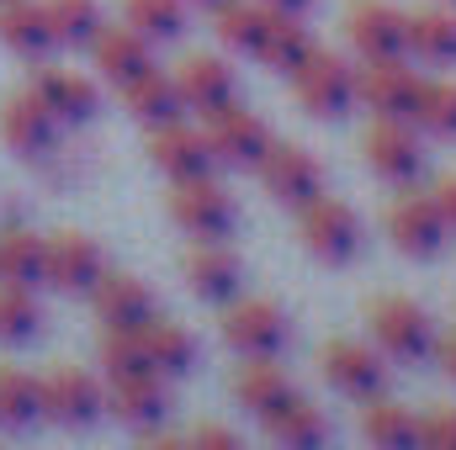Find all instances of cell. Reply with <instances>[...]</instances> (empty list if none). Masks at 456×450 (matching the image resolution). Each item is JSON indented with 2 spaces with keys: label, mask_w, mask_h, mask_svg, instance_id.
<instances>
[{
  "label": "cell",
  "mask_w": 456,
  "mask_h": 450,
  "mask_svg": "<svg viewBox=\"0 0 456 450\" xmlns=\"http://www.w3.org/2000/svg\"><path fill=\"white\" fill-rule=\"evenodd\" d=\"M292 91L303 101V112L319 117V122H335L355 107V69L345 64L340 53L330 48H314L297 69H292Z\"/></svg>",
  "instance_id": "cell-1"
},
{
  "label": "cell",
  "mask_w": 456,
  "mask_h": 450,
  "mask_svg": "<svg viewBox=\"0 0 456 450\" xmlns=\"http://www.w3.org/2000/svg\"><path fill=\"white\" fill-rule=\"evenodd\" d=\"M102 276H107V254H102V244L91 233L64 228V233L43 238V286L75 297V292H91Z\"/></svg>",
  "instance_id": "cell-2"
},
{
  "label": "cell",
  "mask_w": 456,
  "mask_h": 450,
  "mask_svg": "<svg viewBox=\"0 0 456 450\" xmlns=\"http://www.w3.org/2000/svg\"><path fill=\"white\" fill-rule=\"evenodd\" d=\"M366 324H371L377 344H382L393 360H425V355L436 350V329H430L425 308L409 302V297H382V302H371V308H366Z\"/></svg>",
  "instance_id": "cell-3"
},
{
  "label": "cell",
  "mask_w": 456,
  "mask_h": 450,
  "mask_svg": "<svg viewBox=\"0 0 456 450\" xmlns=\"http://www.w3.org/2000/svg\"><path fill=\"white\" fill-rule=\"evenodd\" d=\"M260 181H265V191H271L281 207H292V213H303L308 202L324 197V170H319V159H314L308 149H297V143H271L265 159H260Z\"/></svg>",
  "instance_id": "cell-4"
},
{
  "label": "cell",
  "mask_w": 456,
  "mask_h": 450,
  "mask_svg": "<svg viewBox=\"0 0 456 450\" xmlns=\"http://www.w3.org/2000/svg\"><path fill=\"white\" fill-rule=\"evenodd\" d=\"M102 408H107V387L91 371L59 366V371L43 376V419L64 424V430H86V424L102 419Z\"/></svg>",
  "instance_id": "cell-5"
},
{
  "label": "cell",
  "mask_w": 456,
  "mask_h": 450,
  "mask_svg": "<svg viewBox=\"0 0 456 450\" xmlns=\"http://www.w3.org/2000/svg\"><path fill=\"white\" fill-rule=\"evenodd\" d=\"M170 218L186 228L191 238H228L233 223H239L233 197H228L224 186H213L208 175H197V181H175V191H170Z\"/></svg>",
  "instance_id": "cell-6"
},
{
  "label": "cell",
  "mask_w": 456,
  "mask_h": 450,
  "mask_svg": "<svg viewBox=\"0 0 456 450\" xmlns=\"http://www.w3.org/2000/svg\"><path fill=\"white\" fill-rule=\"evenodd\" d=\"M303 244L308 254H319L324 265H345L355 260L361 249V218L350 202H335V197H319L303 207Z\"/></svg>",
  "instance_id": "cell-7"
},
{
  "label": "cell",
  "mask_w": 456,
  "mask_h": 450,
  "mask_svg": "<svg viewBox=\"0 0 456 450\" xmlns=\"http://www.w3.org/2000/svg\"><path fill=\"white\" fill-rule=\"evenodd\" d=\"M345 32L361 59H403L409 53V16L387 0H355L345 16Z\"/></svg>",
  "instance_id": "cell-8"
},
{
  "label": "cell",
  "mask_w": 456,
  "mask_h": 450,
  "mask_svg": "<svg viewBox=\"0 0 456 450\" xmlns=\"http://www.w3.org/2000/svg\"><path fill=\"white\" fill-rule=\"evenodd\" d=\"M208 143H213V159L218 165H233V170H260L265 149L276 143L271 127L244 107H224V112L208 117Z\"/></svg>",
  "instance_id": "cell-9"
},
{
  "label": "cell",
  "mask_w": 456,
  "mask_h": 450,
  "mask_svg": "<svg viewBox=\"0 0 456 450\" xmlns=\"http://www.w3.org/2000/svg\"><path fill=\"white\" fill-rule=\"evenodd\" d=\"M355 101H366L377 117H403V122H414L419 75H414L403 59H366V69L355 75Z\"/></svg>",
  "instance_id": "cell-10"
},
{
  "label": "cell",
  "mask_w": 456,
  "mask_h": 450,
  "mask_svg": "<svg viewBox=\"0 0 456 450\" xmlns=\"http://www.w3.org/2000/svg\"><path fill=\"white\" fill-rule=\"evenodd\" d=\"M224 339L244 355V360H255V355H265V360H276L281 350H287V339H292V329H287V313L276 308V302H233L224 318Z\"/></svg>",
  "instance_id": "cell-11"
},
{
  "label": "cell",
  "mask_w": 456,
  "mask_h": 450,
  "mask_svg": "<svg viewBox=\"0 0 456 450\" xmlns=\"http://www.w3.org/2000/svg\"><path fill=\"white\" fill-rule=\"evenodd\" d=\"M361 149H366V165H371L382 181H414L419 165H425L419 138H414V127H409L403 117H377V122L366 127Z\"/></svg>",
  "instance_id": "cell-12"
},
{
  "label": "cell",
  "mask_w": 456,
  "mask_h": 450,
  "mask_svg": "<svg viewBox=\"0 0 456 450\" xmlns=\"http://www.w3.org/2000/svg\"><path fill=\"white\" fill-rule=\"evenodd\" d=\"M387 238L409 254V260H430L446 249V218L436 207V197H398L387 213Z\"/></svg>",
  "instance_id": "cell-13"
},
{
  "label": "cell",
  "mask_w": 456,
  "mask_h": 450,
  "mask_svg": "<svg viewBox=\"0 0 456 450\" xmlns=\"http://www.w3.org/2000/svg\"><path fill=\"white\" fill-rule=\"evenodd\" d=\"M0 138H5L11 154L43 159V154L53 149V138H59V117L48 112L32 91H21V96H11V101L0 107Z\"/></svg>",
  "instance_id": "cell-14"
},
{
  "label": "cell",
  "mask_w": 456,
  "mask_h": 450,
  "mask_svg": "<svg viewBox=\"0 0 456 450\" xmlns=\"http://www.w3.org/2000/svg\"><path fill=\"white\" fill-rule=\"evenodd\" d=\"M319 360H324L330 387L345 392V398H377V392L387 387V366H382V355L366 350V344H355V339H335V344H324Z\"/></svg>",
  "instance_id": "cell-15"
},
{
  "label": "cell",
  "mask_w": 456,
  "mask_h": 450,
  "mask_svg": "<svg viewBox=\"0 0 456 450\" xmlns=\"http://www.w3.org/2000/svg\"><path fill=\"white\" fill-rule=\"evenodd\" d=\"M149 159H154L170 181H197V175H208V170L218 165L208 133H191L186 122H165V127H154V138H149Z\"/></svg>",
  "instance_id": "cell-16"
},
{
  "label": "cell",
  "mask_w": 456,
  "mask_h": 450,
  "mask_svg": "<svg viewBox=\"0 0 456 450\" xmlns=\"http://www.w3.org/2000/svg\"><path fill=\"white\" fill-rule=\"evenodd\" d=\"M165 408H170V398H165V387H159L154 371L107 376V414H112V419H122V424H133V430L149 435V430L165 419Z\"/></svg>",
  "instance_id": "cell-17"
},
{
  "label": "cell",
  "mask_w": 456,
  "mask_h": 450,
  "mask_svg": "<svg viewBox=\"0 0 456 450\" xmlns=\"http://www.w3.org/2000/svg\"><path fill=\"white\" fill-rule=\"evenodd\" d=\"M91 53H96L102 80L117 85V91L154 69V43H149L143 32H133V27H102V37L91 43Z\"/></svg>",
  "instance_id": "cell-18"
},
{
  "label": "cell",
  "mask_w": 456,
  "mask_h": 450,
  "mask_svg": "<svg viewBox=\"0 0 456 450\" xmlns=\"http://www.w3.org/2000/svg\"><path fill=\"white\" fill-rule=\"evenodd\" d=\"M175 91L186 101V112L197 117H213L233 107V69L224 59H208V53H191L181 69H175Z\"/></svg>",
  "instance_id": "cell-19"
},
{
  "label": "cell",
  "mask_w": 456,
  "mask_h": 450,
  "mask_svg": "<svg viewBox=\"0 0 456 450\" xmlns=\"http://www.w3.org/2000/svg\"><path fill=\"white\" fill-rule=\"evenodd\" d=\"M0 43L27 64H43L59 48L53 27H48V11L37 0H0Z\"/></svg>",
  "instance_id": "cell-20"
},
{
  "label": "cell",
  "mask_w": 456,
  "mask_h": 450,
  "mask_svg": "<svg viewBox=\"0 0 456 450\" xmlns=\"http://www.w3.org/2000/svg\"><path fill=\"white\" fill-rule=\"evenodd\" d=\"M91 302L107 329H143L154 318V292L138 276H102L91 286Z\"/></svg>",
  "instance_id": "cell-21"
},
{
  "label": "cell",
  "mask_w": 456,
  "mask_h": 450,
  "mask_svg": "<svg viewBox=\"0 0 456 450\" xmlns=\"http://www.w3.org/2000/svg\"><path fill=\"white\" fill-rule=\"evenodd\" d=\"M32 96L59 117V127H64V122H91L96 107H102L96 85H91L86 75H75V69H37V75H32Z\"/></svg>",
  "instance_id": "cell-22"
},
{
  "label": "cell",
  "mask_w": 456,
  "mask_h": 450,
  "mask_svg": "<svg viewBox=\"0 0 456 450\" xmlns=\"http://www.w3.org/2000/svg\"><path fill=\"white\" fill-rule=\"evenodd\" d=\"M186 281L202 302H228L244 281V265L224 249V238H197V249L186 254Z\"/></svg>",
  "instance_id": "cell-23"
},
{
  "label": "cell",
  "mask_w": 456,
  "mask_h": 450,
  "mask_svg": "<svg viewBox=\"0 0 456 450\" xmlns=\"http://www.w3.org/2000/svg\"><path fill=\"white\" fill-rule=\"evenodd\" d=\"M314 32L303 27V16H281V11H265V27H260V43H255V59L276 75H292L308 53H314Z\"/></svg>",
  "instance_id": "cell-24"
},
{
  "label": "cell",
  "mask_w": 456,
  "mask_h": 450,
  "mask_svg": "<svg viewBox=\"0 0 456 450\" xmlns=\"http://www.w3.org/2000/svg\"><path fill=\"white\" fill-rule=\"evenodd\" d=\"M233 398H239V408H249L255 419H271V414L292 398V382H287V371H281L276 360L255 355L249 366H239V376H233Z\"/></svg>",
  "instance_id": "cell-25"
},
{
  "label": "cell",
  "mask_w": 456,
  "mask_h": 450,
  "mask_svg": "<svg viewBox=\"0 0 456 450\" xmlns=\"http://www.w3.org/2000/svg\"><path fill=\"white\" fill-rule=\"evenodd\" d=\"M122 101H127L133 122H143L149 133L165 127V122H181V117H186V101H181L175 80H165L159 69H149V75H138L133 85H122Z\"/></svg>",
  "instance_id": "cell-26"
},
{
  "label": "cell",
  "mask_w": 456,
  "mask_h": 450,
  "mask_svg": "<svg viewBox=\"0 0 456 450\" xmlns=\"http://www.w3.org/2000/svg\"><path fill=\"white\" fill-rule=\"evenodd\" d=\"M265 430H271L276 446H292V450H314V446L330 440V419H324V408H314V403H303V398H287V403L265 419Z\"/></svg>",
  "instance_id": "cell-27"
},
{
  "label": "cell",
  "mask_w": 456,
  "mask_h": 450,
  "mask_svg": "<svg viewBox=\"0 0 456 450\" xmlns=\"http://www.w3.org/2000/svg\"><path fill=\"white\" fill-rule=\"evenodd\" d=\"M143 350H149V366L159 376H186L197 366V339L186 334L181 324H165V318L143 324Z\"/></svg>",
  "instance_id": "cell-28"
},
{
  "label": "cell",
  "mask_w": 456,
  "mask_h": 450,
  "mask_svg": "<svg viewBox=\"0 0 456 450\" xmlns=\"http://www.w3.org/2000/svg\"><path fill=\"white\" fill-rule=\"evenodd\" d=\"M43 11H48V27H53L59 48H91L107 27L96 0H43Z\"/></svg>",
  "instance_id": "cell-29"
},
{
  "label": "cell",
  "mask_w": 456,
  "mask_h": 450,
  "mask_svg": "<svg viewBox=\"0 0 456 450\" xmlns=\"http://www.w3.org/2000/svg\"><path fill=\"white\" fill-rule=\"evenodd\" d=\"M0 281L11 286H43V238L32 228H0Z\"/></svg>",
  "instance_id": "cell-30"
},
{
  "label": "cell",
  "mask_w": 456,
  "mask_h": 450,
  "mask_svg": "<svg viewBox=\"0 0 456 450\" xmlns=\"http://www.w3.org/2000/svg\"><path fill=\"white\" fill-rule=\"evenodd\" d=\"M37 419H43V382L16 366H0V430H32Z\"/></svg>",
  "instance_id": "cell-31"
},
{
  "label": "cell",
  "mask_w": 456,
  "mask_h": 450,
  "mask_svg": "<svg viewBox=\"0 0 456 450\" xmlns=\"http://www.w3.org/2000/svg\"><path fill=\"white\" fill-rule=\"evenodd\" d=\"M409 48L430 64H456V11L436 5V11L409 16Z\"/></svg>",
  "instance_id": "cell-32"
},
{
  "label": "cell",
  "mask_w": 456,
  "mask_h": 450,
  "mask_svg": "<svg viewBox=\"0 0 456 450\" xmlns=\"http://www.w3.org/2000/svg\"><path fill=\"white\" fill-rule=\"evenodd\" d=\"M361 435L382 450H409L419 446V419L409 408H398V403H371L366 419H361Z\"/></svg>",
  "instance_id": "cell-33"
},
{
  "label": "cell",
  "mask_w": 456,
  "mask_h": 450,
  "mask_svg": "<svg viewBox=\"0 0 456 450\" xmlns=\"http://www.w3.org/2000/svg\"><path fill=\"white\" fill-rule=\"evenodd\" d=\"M43 329V308L32 297V286H11L0 281V344H27Z\"/></svg>",
  "instance_id": "cell-34"
},
{
  "label": "cell",
  "mask_w": 456,
  "mask_h": 450,
  "mask_svg": "<svg viewBox=\"0 0 456 450\" xmlns=\"http://www.w3.org/2000/svg\"><path fill=\"white\" fill-rule=\"evenodd\" d=\"M127 27L149 43H175L186 32V0H127Z\"/></svg>",
  "instance_id": "cell-35"
},
{
  "label": "cell",
  "mask_w": 456,
  "mask_h": 450,
  "mask_svg": "<svg viewBox=\"0 0 456 450\" xmlns=\"http://www.w3.org/2000/svg\"><path fill=\"white\" fill-rule=\"evenodd\" d=\"M218 16V43H224L228 53H255V43H260V27H265V5L255 0H228V5H218L213 11Z\"/></svg>",
  "instance_id": "cell-36"
},
{
  "label": "cell",
  "mask_w": 456,
  "mask_h": 450,
  "mask_svg": "<svg viewBox=\"0 0 456 450\" xmlns=\"http://www.w3.org/2000/svg\"><path fill=\"white\" fill-rule=\"evenodd\" d=\"M414 122L436 138H456V85L452 80H430L419 85V107H414Z\"/></svg>",
  "instance_id": "cell-37"
},
{
  "label": "cell",
  "mask_w": 456,
  "mask_h": 450,
  "mask_svg": "<svg viewBox=\"0 0 456 450\" xmlns=\"http://www.w3.org/2000/svg\"><path fill=\"white\" fill-rule=\"evenodd\" d=\"M102 366L107 376H133V371H154L149 350H143V329H107L102 339ZM159 376V371H154Z\"/></svg>",
  "instance_id": "cell-38"
},
{
  "label": "cell",
  "mask_w": 456,
  "mask_h": 450,
  "mask_svg": "<svg viewBox=\"0 0 456 450\" xmlns=\"http://www.w3.org/2000/svg\"><path fill=\"white\" fill-rule=\"evenodd\" d=\"M419 446L430 450H456V414L452 408H436L419 419Z\"/></svg>",
  "instance_id": "cell-39"
},
{
  "label": "cell",
  "mask_w": 456,
  "mask_h": 450,
  "mask_svg": "<svg viewBox=\"0 0 456 450\" xmlns=\"http://www.w3.org/2000/svg\"><path fill=\"white\" fill-rule=\"evenodd\" d=\"M430 197H436V207H441V218H446V233H456V175H446Z\"/></svg>",
  "instance_id": "cell-40"
},
{
  "label": "cell",
  "mask_w": 456,
  "mask_h": 450,
  "mask_svg": "<svg viewBox=\"0 0 456 450\" xmlns=\"http://www.w3.org/2000/svg\"><path fill=\"white\" fill-rule=\"evenodd\" d=\"M191 440H197V446H239V435H233V430H218V424H202Z\"/></svg>",
  "instance_id": "cell-41"
},
{
  "label": "cell",
  "mask_w": 456,
  "mask_h": 450,
  "mask_svg": "<svg viewBox=\"0 0 456 450\" xmlns=\"http://www.w3.org/2000/svg\"><path fill=\"white\" fill-rule=\"evenodd\" d=\"M265 11H281V16H308L314 11V0H260Z\"/></svg>",
  "instance_id": "cell-42"
},
{
  "label": "cell",
  "mask_w": 456,
  "mask_h": 450,
  "mask_svg": "<svg viewBox=\"0 0 456 450\" xmlns=\"http://www.w3.org/2000/svg\"><path fill=\"white\" fill-rule=\"evenodd\" d=\"M436 355H441V371H446V376L456 382V334H452V339H441V344H436Z\"/></svg>",
  "instance_id": "cell-43"
},
{
  "label": "cell",
  "mask_w": 456,
  "mask_h": 450,
  "mask_svg": "<svg viewBox=\"0 0 456 450\" xmlns=\"http://www.w3.org/2000/svg\"><path fill=\"white\" fill-rule=\"evenodd\" d=\"M186 5H202V11H218V5H228V0H186Z\"/></svg>",
  "instance_id": "cell-44"
},
{
  "label": "cell",
  "mask_w": 456,
  "mask_h": 450,
  "mask_svg": "<svg viewBox=\"0 0 456 450\" xmlns=\"http://www.w3.org/2000/svg\"><path fill=\"white\" fill-rule=\"evenodd\" d=\"M441 5H446V11H456V0H441Z\"/></svg>",
  "instance_id": "cell-45"
}]
</instances>
